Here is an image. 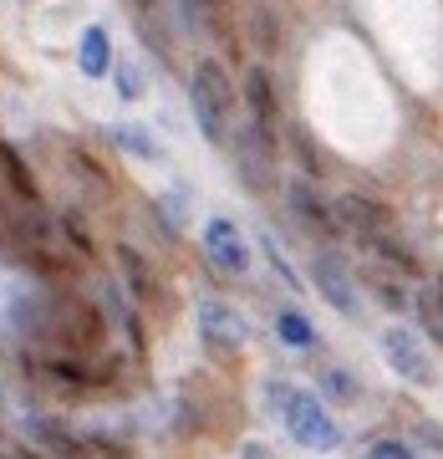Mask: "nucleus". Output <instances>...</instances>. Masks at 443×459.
I'll use <instances>...</instances> for the list:
<instances>
[{
    "label": "nucleus",
    "mask_w": 443,
    "mask_h": 459,
    "mask_svg": "<svg viewBox=\"0 0 443 459\" xmlns=\"http://www.w3.org/2000/svg\"><path fill=\"white\" fill-rule=\"evenodd\" d=\"M433 291H439V301H443V276H439V281H433Z\"/></svg>",
    "instance_id": "nucleus-30"
},
{
    "label": "nucleus",
    "mask_w": 443,
    "mask_h": 459,
    "mask_svg": "<svg viewBox=\"0 0 443 459\" xmlns=\"http://www.w3.org/2000/svg\"><path fill=\"white\" fill-rule=\"evenodd\" d=\"M199 337H204L209 352L234 358V352H245V342H250V316L240 312V307H230V301H219V296H204V301H199Z\"/></svg>",
    "instance_id": "nucleus-3"
},
{
    "label": "nucleus",
    "mask_w": 443,
    "mask_h": 459,
    "mask_svg": "<svg viewBox=\"0 0 443 459\" xmlns=\"http://www.w3.org/2000/svg\"><path fill=\"white\" fill-rule=\"evenodd\" d=\"M113 138H117V148H128L132 159H158V143L148 138L143 123H123V128H113Z\"/></svg>",
    "instance_id": "nucleus-21"
},
{
    "label": "nucleus",
    "mask_w": 443,
    "mask_h": 459,
    "mask_svg": "<svg viewBox=\"0 0 443 459\" xmlns=\"http://www.w3.org/2000/svg\"><path fill=\"white\" fill-rule=\"evenodd\" d=\"M21 434H26L36 449H47V455H56V459H92L82 434L56 424V419H47V413H21Z\"/></svg>",
    "instance_id": "nucleus-7"
},
{
    "label": "nucleus",
    "mask_w": 443,
    "mask_h": 459,
    "mask_svg": "<svg viewBox=\"0 0 443 459\" xmlns=\"http://www.w3.org/2000/svg\"><path fill=\"white\" fill-rule=\"evenodd\" d=\"M316 388L331 398V403H357L362 388H357V377L346 373V368H337V362H327L321 373H316Z\"/></svg>",
    "instance_id": "nucleus-18"
},
{
    "label": "nucleus",
    "mask_w": 443,
    "mask_h": 459,
    "mask_svg": "<svg viewBox=\"0 0 443 459\" xmlns=\"http://www.w3.org/2000/svg\"><path fill=\"white\" fill-rule=\"evenodd\" d=\"M372 291H378V301H382V307H393V312H403V307H408V296L397 291L393 281H382V276H372Z\"/></svg>",
    "instance_id": "nucleus-28"
},
{
    "label": "nucleus",
    "mask_w": 443,
    "mask_h": 459,
    "mask_svg": "<svg viewBox=\"0 0 443 459\" xmlns=\"http://www.w3.org/2000/svg\"><path fill=\"white\" fill-rule=\"evenodd\" d=\"M265 398H270L276 419L285 424L291 444L311 449V455H331V449H342V424L331 419V409L321 403V394H311V388H295V383H270V388H265Z\"/></svg>",
    "instance_id": "nucleus-1"
},
{
    "label": "nucleus",
    "mask_w": 443,
    "mask_h": 459,
    "mask_svg": "<svg viewBox=\"0 0 443 459\" xmlns=\"http://www.w3.org/2000/svg\"><path fill=\"white\" fill-rule=\"evenodd\" d=\"M62 225H66V235H72V246H77V250H92V230L82 225V214H77V210H66Z\"/></svg>",
    "instance_id": "nucleus-27"
},
{
    "label": "nucleus",
    "mask_w": 443,
    "mask_h": 459,
    "mask_svg": "<svg viewBox=\"0 0 443 459\" xmlns=\"http://www.w3.org/2000/svg\"><path fill=\"white\" fill-rule=\"evenodd\" d=\"M5 459H26V455H5Z\"/></svg>",
    "instance_id": "nucleus-32"
},
{
    "label": "nucleus",
    "mask_w": 443,
    "mask_h": 459,
    "mask_svg": "<svg viewBox=\"0 0 443 459\" xmlns=\"http://www.w3.org/2000/svg\"><path fill=\"white\" fill-rule=\"evenodd\" d=\"M66 164H72V174H77V179H87V184H92L98 195H113V179H107V169H102L98 159H92V153H82L77 143L66 148Z\"/></svg>",
    "instance_id": "nucleus-20"
},
{
    "label": "nucleus",
    "mask_w": 443,
    "mask_h": 459,
    "mask_svg": "<svg viewBox=\"0 0 443 459\" xmlns=\"http://www.w3.org/2000/svg\"><path fill=\"white\" fill-rule=\"evenodd\" d=\"M367 459H418V449L403 439H378L372 449H367Z\"/></svg>",
    "instance_id": "nucleus-25"
},
{
    "label": "nucleus",
    "mask_w": 443,
    "mask_h": 459,
    "mask_svg": "<svg viewBox=\"0 0 443 459\" xmlns=\"http://www.w3.org/2000/svg\"><path fill=\"white\" fill-rule=\"evenodd\" d=\"M382 358H388V368H393L403 383H418V388H433V383H439L428 347L418 342V332H408V327H388L382 332Z\"/></svg>",
    "instance_id": "nucleus-4"
},
{
    "label": "nucleus",
    "mask_w": 443,
    "mask_h": 459,
    "mask_svg": "<svg viewBox=\"0 0 443 459\" xmlns=\"http://www.w3.org/2000/svg\"><path fill=\"white\" fill-rule=\"evenodd\" d=\"M291 143L301 148V164H306V174H311V179H321L327 169H321V159H316V143L306 138V128H295V123H291Z\"/></svg>",
    "instance_id": "nucleus-24"
},
{
    "label": "nucleus",
    "mask_w": 443,
    "mask_h": 459,
    "mask_svg": "<svg viewBox=\"0 0 443 459\" xmlns=\"http://www.w3.org/2000/svg\"><path fill=\"white\" fill-rule=\"evenodd\" d=\"M113 261H117V271H123V286H128V296L132 301H153L158 296V281H153V265L143 261V250H132L128 240L113 250Z\"/></svg>",
    "instance_id": "nucleus-13"
},
{
    "label": "nucleus",
    "mask_w": 443,
    "mask_h": 459,
    "mask_svg": "<svg viewBox=\"0 0 443 459\" xmlns=\"http://www.w3.org/2000/svg\"><path fill=\"white\" fill-rule=\"evenodd\" d=\"M204 255L225 276H245L250 271V240L240 235V225H234L230 214H214L209 225H204Z\"/></svg>",
    "instance_id": "nucleus-6"
},
{
    "label": "nucleus",
    "mask_w": 443,
    "mask_h": 459,
    "mask_svg": "<svg viewBox=\"0 0 443 459\" xmlns=\"http://www.w3.org/2000/svg\"><path fill=\"white\" fill-rule=\"evenodd\" d=\"M189 108H194L199 133H204L214 148L230 143V128H234V82H230V72H225V62H214V56L194 62V77H189Z\"/></svg>",
    "instance_id": "nucleus-2"
},
{
    "label": "nucleus",
    "mask_w": 443,
    "mask_h": 459,
    "mask_svg": "<svg viewBox=\"0 0 443 459\" xmlns=\"http://www.w3.org/2000/svg\"><path fill=\"white\" fill-rule=\"evenodd\" d=\"M276 337H280L285 347H295V352H311V347H316L311 316L295 312V307H280V312H276Z\"/></svg>",
    "instance_id": "nucleus-17"
},
{
    "label": "nucleus",
    "mask_w": 443,
    "mask_h": 459,
    "mask_svg": "<svg viewBox=\"0 0 443 459\" xmlns=\"http://www.w3.org/2000/svg\"><path fill=\"white\" fill-rule=\"evenodd\" d=\"M245 102H250V128L265 133L270 143H280V98H276V87H270V77H265V66H245Z\"/></svg>",
    "instance_id": "nucleus-9"
},
{
    "label": "nucleus",
    "mask_w": 443,
    "mask_h": 459,
    "mask_svg": "<svg viewBox=\"0 0 443 459\" xmlns=\"http://www.w3.org/2000/svg\"><path fill=\"white\" fill-rule=\"evenodd\" d=\"M408 307H413V316H418V327L443 347V301H439V291H428V286H423V291H413Z\"/></svg>",
    "instance_id": "nucleus-19"
},
{
    "label": "nucleus",
    "mask_w": 443,
    "mask_h": 459,
    "mask_svg": "<svg viewBox=\"0 0 443 459\" xmlns=\"http://www.w3.org/2000/svg\"><path fill=\"white\" fill-rule=\"evenodd\" d=\"M179 16L194 36H214L230 56H240V36L230 26V5L225 0H179Z\"/></svg>",
    "instance_id": "nucleus-8"
},
{
    "label": "nucleus",
    "mask_w": 443,
    "mask_h": 459,
    "mask_svg": "<svg viewBox=\"0 0 443 459\" xmlns=\"http://www.w3.org/2000/svg\"><path fill=\"white\" fill-rule=\"evenodd\" d=\"M311 281L316 291H321V301H331L342 316H357L362 301H357V286H352V276H346L342 261H331V255H316L311 261Z\"/></svg>",
    "instance_id": "nucleus-12"
},
{
    "label": "nucleus",
    "mask_w": 443,
    "mask_h": 459,
    "mask_svg": "<svg viewBox=\"0 0 443 459\" xmlns=\"http://www.w3.org/2000/svg\"><path fill=\"white\" fill-rule=\"evenodd\" d=\"M260 250H265V261L276 265V276L285 281V286H291V291H301V276H295V265L285 261V250L276 246V235H260Z\"/></svg>",
    "instance_id": "nucleus-22"
},
{
    "label": "nucleus",
    "mask_w": 443,
    "mask_h": 459,
    "mask_svg": "<svg viewBox=\"0 0 443 459\" xmlns=\"http://www.w3.org/2000/svg\"><path fill=\"white\" fill-rule=\"evenodd\" d=\"M245 459H276V455H270L265 444H245Z\"/></svg>",
    "instance_id": "nucleus-29"
},
{
    "label": "nucleus",
    "mask_w": 443,
    "mask_h": 459,
    "mask_svg": "<svg viewBox=\"0 0 443 459\" xmlns=\"http://www.w3.org/2000/svg\"><path fill=\"white\" fill-rule=\"evenodd\" d=\"M138 5H143V11H153V0H138Z\"/></svg>",
    "instance_id": "nucleus-31"
},
{
    "label": "nucleus",
    "mask_w": 443,
    "mask_h": 459,
    "mask_svg": "<svg viewBox=\"0 0 443 459\" xmlns=\"http://www.w3.org/2000/svg\"><path fill=\"white\" fill-rule=\"evenodd\" d=\"M234 138V169H240V179L260 195V189H270L276 184V164H280V143H270L265 133H255L245 123L240 133H230Z\"/></svg>",
    "instance_id": "nucleus-5"
},
{
    "label": "nucleus",
    "mask_w": 443,
    "mask_h": 459,
    "mask_svg": "<svg viewBox=\"0 0 443 459\" xmlns=\"http://www.w3.org/2000/svg\"><path fill=\"white\" fill-rule=\"evenodd\" d=\"M98 301H102V312L117 322V332L132 342V352H143V322H138V307H132L123 291H117L113 281H102V286H98Z\"/></svg>",
    "instance_id": "nucleus-14"
},
{
    "label": "nucleus",
    "mask_w": 443,
    "mask_h": 459,
    "mask_svg": "<svg viewBox=\"0 0 443 459\" xmlns=\"http://www.w3.org/2000/svg\"><path fill=\"white\" fill-rule=\"evenodd\" d=\"M285 204H291V214L301 220V225L311 230V235H321V240H337V235H346L342 220H337V210H331L327 199L316 195L311 184L291 179V189H285Z\"/></svg>",
    "instance_id": "nucleus-10"
},
{
    "label": "nucleus",
    "mask_w": 443,
    "mask_h": 459,
    "mask_svg": "<svg viewBox=\"0 0 443 459\" xmlns=\"http://www.w3.org/2000/svg\"><path fill=\"white\" fill-rule=\"evenodd\" d=\"M77 66H82V77H107V66H113V36L102 31V26H87L77 36Z\"/></svg>",
    "instance_id": "nucleus-15"
},
{
    "label": "nucleus",
    "mask_w": 443,
    "mask_h": 459,
    "mask_svg": "<svg viewBox=\"0 0 443 459\" xmlns=\"http://www.w3.org/2000/svg\"><path fill=\"white\" fill-rule=\"evenodd\" d=\"M337 220H342V230H352L362 246L367 240H378V235H393V214L382 210V204H372V199L362 195H342L337 199Z\"/></svg>",
    "instance_id": "nucleus-11"
},
{
    "label": "nucleus",
    "mask_w": 443,
    "mask_h": 459,
    "mask_svg": "<svg viewBox=\"0 0 443 459\" xmlns=\"http://www.w3.org/2000/svg\"><path fill=\"white\" fill-rule=\"evenodd\" d=\"M0 179L11 184V195L21 199V210H36V195H41V189H36L31 169L21 164V153L16 148H5V143H0Z\"/></svg>",
    "instance_id": "nucleus-16"
},
{
    "label": "nucleus",
    "mask_w": 443,
    "mask_h": 459,
    "mask_svg": "<svg viewBox=\"0 0 443 459\" xmlns=\"http://www.w3.org/2000/svg\"><path fill=\"white\" fill-rule=\"evenodd\" d=\"M158 220L168 225V235H179V230H183V199L179 195H164V199H158Z\"/></svg>",
    "instance_id": "nucleus-26"
},
{
    "label": "nucleus",
    "mask_w": 443,
    "mask_h": 459,
    "mask_svg": "<svg viewBox=\"0 0 443 459\" xmlns=\"http://www.w3.org/2000/svg\"><path fill=\"white\" fill-rule=\"evenodd\" d=\"M113 82H117V98H123V102H138V98L148 92V87H143V72H138L132 62L117 66V72H113Z\"/></svg>",
    "instance_id": "nucleus-23"
}]
</instances>
